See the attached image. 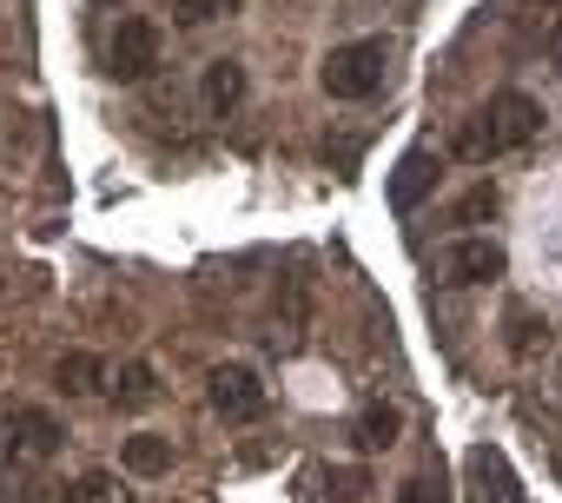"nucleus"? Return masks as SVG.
I'll use <instances>...</instances> for the list:
<instances>
[{
  "instance_id": "f257e3e1",
  "label": "nucleus",
  "mask_w": 562,
  "mask_h": 503,
  "mask_svg": "<svg viewBox=\"0 0 562 503\" xmlns=\"http://www.w3.org/2000/svg\"><path fill=\"white\" fill-rule=\"evenodd\" d=\"M536 133H542V107H536L529 93H490L476 113L457 120L450 153L470 159V166H490V159H503V153H522Z\"/></svg>"
},
{
  "instance_id": "f03ea898",
  "label": "nucleus",
  "mask_w": 562,
  "mask_h": 503,
  "mask_svg": "<svg viewBox=\"0 0 562 503\" xmlns=\"http://www.w3.org/2000/svg\"><path fill=\"white\" fill-rule=\"evenodd\" d=\"M384 67H391L384 41H345V47H331V54L318 60V87H325L331 100L358 107V100H371V93L384 87Z\"/></svg>"
},
{
  "instance_id": "7ed1b4c3",
  "label": "nucleus",
  "mask_w": 562,
  "mask_h": 503,
  "mask_svg": "<svg viewBox=\"0 0 562 503\" xmlns=\"http://www.w3.org/2000/svg\"><path fill=\"white\" fill-rule=\"evenodd\" d=\"M159 54H166V34H159V21H146V14H126V21L113 27V41H106V74H113L120 87H139V80H153Z\"/></svg>"
},
{
  "instance_id": "20e7f679",
  "label": "nucleus",
  "mask_w": 562,
  "mask_h": 503,
  "mask_svg": "<svg viewBox=\"0 0 562 503\" xmlns=\"http://www.w3.org/2000/svg\"><path fill=\"white\" fill-rule=\"evenodd\" d=\"M0 431H8V444H0V450H8L14 463H47L54 450H60V417L54 411H41V404H14L8 417H0Z\"/></svg>"
},
{
  "instance_id": "39448f33",
  "label": "nucleus",
  "mask_w": 562,
  "mask_h": 503,
  "mask_svg": "<svg viewBox=\"0 0 562 503\" xmlns=\"http://www.w3.org/2000/svg\"><path fill=\"white\" fill-rule=\"evenodd\" d=\"M212 411L225 417V424H251V417H265V384H258V371L251 365H212Z\"/></svg>"
},
{
  "instance_id": "423d86ee",
  "label": "nucleus",
  "mask_w": 562,
  "mask_h": 503,
  "mask_svg": "<svg viewBox=\"0 0 562 503\" xmlns=\"http://www.w3.org/2000/svg\"><path fill=\"white\" fill-rule=\"evenodd\" d=\"M437 272H443V286H490V279L509 272V259H503L496 238H450Z\"/></svg>"
},
{
  "instance_id": "0eeeda50",
  "label": "nucleus",
  "mask_w": 562,
  "mask_h": 503,
  "mask_svg": "<svg viewBox=\"0 0 562 503\" xmlns=\"http://www.w3.org/2000/svg\"><path fill=\"white\" fill-rule=\"evenodd\" d=\"M463 477H470V503H522V483L496 444H476L463 457Z\"/></svg>"
},
{
  "instance_id": "6e6552de",
  "label": "nucleus",
  "mask_w": 562,
  "mask_h": 503,
  "mask_svg": "<svg viewBox=\"0 0 562 503\" xmlns=\"http://www.w3.org/2000/svg\"><path fill=\"white\" fill-rule=\"evenodd\" d=\"M437 172H443V166H437V153H430V146H411V153L397 159V172H391V212H397V219H411V212L437 192Z\"/></svg>"
},
{
  "instance_id": "1a4fd4ad",
  "label": "nucleus",
  "mask_w": 562,
  "mask_h": 503,
  "mask_svg": "<svg viewBox=\"0 0 562 503\" xmlns=\"http://www.w3.org/2000/svg\"><path fill=\"white\" fill-rule=\"evenodd\" d=\"M199 100H205V113H212V120L238 113V107H245V60H212V67H205V80H199Z\"/></svg>"
},
{
  "instance_id": "9d476101",
  "label": "nucleus",
  "mask_w": 562,
  "mask_h": 503,
  "mask_svg": "<svg viewBox=\"0 0 562 503\" xmlns=\"http://www.w3.org/2000/svg\"><path fill=\"white\" fill-rule=\"evenodd\" d=\"M113 404H120V411H146V404H159V371H153L146 358L120 365V378H113Z\"/></svg>"
},
{
  "instance_id": "9b49d317",
  "label": "nucleus",
  "mask_w": 562,
  "mask_h": 503,
  "mask_svg": "<svg viewBox=\"0 0 562 503\" xmlns=\"http://www.w3.org/2000/svg\"><path fill=\"white\" fill-rule=\"evenodd\" d=\"M120 463H126V477H166V470H172V444L153 437V431H139V437H126Z\"/></svg>"
},
{
  "instance_id": "f8f14e48",
  "label": "nucleus",
  "mask_w": 562,
  "mask_h": 503,
  "mask_svg": "<svg viewBox=\"0 0 562 503\" xmlns=\"http://www.w3.org/2000/svg\"><path fill=\"white\" fill-rule=\"evenodd\" d=\"M54 378H60V391H67V398H93V391H100V378H106V365H100L93 351H60Z\"/></svg>"
},
{
  "instance_id": "ddd939ff",
  "label": "nucleus",
  "mask_w": 562,
  "mask_h": 503,
  "mask_svg": "<svg viewBox=\"0 0 562 503\" xmlns=\"http://www.w3.org/2000/svg\"><path fill=\"white\" fill-rule=\"evenodd\" d=\"M397 431H404V417H397L391 404H364V411H358V450H391Z\"/></svg>"
},
{
  "instance_id": "4468645a",
  "label": "nucleus",
  "mask_w": 562,
  "mask_h": 503,
  "mask_svg": "<svg viewBox=\"0 0 562 503\" xmlns=\"http://www.w3.org/2000/svg\"><path fill=\"white\" fill-rule=\"evenodd\" d=\"M67 503H133V490H126L120 470H87V477L67 490Z\"/></svg>"
},
{
  "instance_id": "2eb2a0df",
  "label": "nucleus",
  "mask_w": 562,
  "mask_h": 503,
  "mask_svg": "<svg viewBox=\"0 0 562 503\" xmlns=\"http://www.w3.org/2000/svg\"><path fill=\"white\" fill-rule=\"evenodd\" d=\"M503 325H509V351H516V358H536V351H549V325H542L536 312H522V305H516Z\"/></svg>"
},
{
  "instance_id": "dca6fc26",
  "label": "nucleus",
  "mask_w": 562,
  "mask_h": 503,
  "mask_svg": "<svg viewBox=\"0 0 562 503\" xmlns=\"http://www.w3.org/2000/svg\"><path fill=\"white\" fill-rule=\"evenodd\" d=\"M490 212H496V186L483 179V186H470V192L450 205V225H476V219H490Z\"/></svg>"
},
{
  "instance_id": "f3484780",
  "label": "nucleus",
  "mask_w": 562,
  "mask_h": 503,
  "mask_svg": "<svg viewBox=\"0 0 562 503\" xmlns=\"http://www.w3.org/2000/svg\"><path fill=\"white\" fill-rule=\"evenodd\" d=\"M218 14H238V0H172V21H186V27H205Z\"/></svg>"
},
{
  "instance_id": "a211bd4d",
  "label": "nucleus",
  "mask_w": 562,
  "mask_h": 503,
  "mask_svg": "<svg viewBox=\"0 0 562 503\" xmlns=\"http://www.w3.org/2000/svg\"><path fill=\"white\" fill-rule=\"evenodd\" d=\"M391 503H450V496H443V477L417 470V477H404V483H397V496H391Z\"/></svg>"
},
{
  "instance_id": "6ab92c4d",
  "label": "nucleus",
  "mask_w": 562,
  "mask_h": 503,
  "mask_svg": "<svg viewBox=\"0 0 562 503\" xmlns=\"http://www.w3.org/2000/svg\"><path fill=\"white\" fill-rule=\"evenodd\" d=\"M555 391H562V358H555Z\"/></svg>"
},
{
  "instance_id": "aec40b11",
  "label": "nucleus",
  "mask_w": 562,
  "mask_h": 503,
  "mask_svg": "<svg viewBox=\"0 0 562 503\" xmlns=\"http://www.w3.org/2000/svg\"><path fill=\"white\" fill-rule=\"evenodd\" d=\"M0 299H8V272H0Z\"/></svg>"
}]
</instances>
